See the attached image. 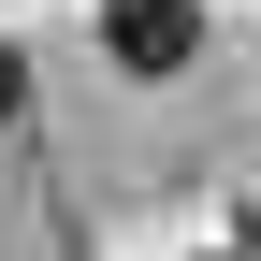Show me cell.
<instances>
[{"label": "cell", "instance_id": "1", "mask_svg": "<svg viewBox=\"0 0 261 261\" xmlns=\"http://www.w3.org/2000/svg\"><path fill=\"white\" fill-rule=\"evenodd\" d=\"M203 44V0H102V58L116 73H189Z\"/></svg>", "mask_w": 261, "mask_h": 261}, {"label": "cell", "instance_id": "2", "mask_svg": "<svg viewBox=\"0 0 261 261\" xmlns=\"http://www.w3.org/2000/svg\"><path fill=\"white\" fill-rule=\"evenodd\" d=\"M15 102H29V73H15V44H0V116H15Z\"/></svg>", "mask_w": 261, "mask_h": 261}]
</instances>
